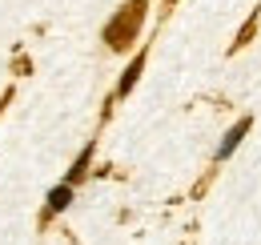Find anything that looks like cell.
<instances>
[{"label": "cell", "mask_w": 261, "mask_h": 245, "mask_svg": "<svg viewBox=\"0 0 261 245\" xmlns=\"http://www.w3.org/2000/svg\"><path fill=\"white\" fill-rule=\"evenodd\" d=\"M257 24H261V8H253V16H249V20H245V24L237 29L233 44H229V53H241V48H245V44H249V40L257 36Z\"/></svg>", "instance_id": "cell-6"}, {"label": "cell", "mask_w": 261, "mask_h": 245, "mask_svg": "<svg viewBox=\"0 0 261 245\" xmlns=\"http://www.w3.org/2000/svg\"><path fill=\"white\" fill-rule=\"evenodd\" d=\"M4 105H8V96H4V101H0V113H4Z\"/></svg>", "instance_id": "cell-7"}, {"label": "cell", "mask_w": 261, "mask_h": 245, "mask_svg": "<svg viewBox=\"0 0 261 245\" xmlns=\"http://www.w3.org/2000/svg\"><path fill=\"white\" fill-rule=\"evenodd\" d=\"M145 20H149V0H125L121 8H113L109 24H105V32H100L105 48H109V53H129L133 44L141 40Z\"/></svg>", "instance_id": "cell-1"}, {"label": "cell", "mask_w": 261, "mask_h": 245, "mask_svg": "<svg viewBox=\"0 0 261 245\" xmlns=\"http://www.w3.org/2000/svg\"><path fill=\"white\" fill-rule=\"evenodd\" d=\"M169 4H177V0H169Z\"/></svg>", "instance_id": "cell-8"}, {"label": "cell", "mask_w": 261, "mask_h": 245, "mask_svg": "<svg viewBox=\"0 0 261 245\" xmlns=\"http://www.w3.org/2000/svg\"><path fill=\"white\" fill-rule=\"evenodd\" d=\"M93 153H97V145L89 141V145L81 149V157L68 165V173H65V181H68V185H81L85 177H89V169H93Z\"/></svg>", "instance_id": "cell-5"}, {"label": "cell", "mask_w": 261, "mask_h": 245, "mask_svg": "<svg viewBox=\"0 0 261 245\" xmlns=\"http://www.w3.org/2000/svg\"><path fill=\"white\" fill-rule=\"evenodd\" d=\"M145 64H149V48H141V53H133V61L125 64V72H121V81H117V101H125L133 89H137V81H141V72H145Z\"/></svg>", "instance_id": "cell-4"}, {"label": "cell", "mask_w": 261, "mask_h": 245, "mask_svg": "<svg viewBox=\"0 0 261 245\" xmlns=\"http://www.w3.org/2000/svg\"><path fill=\"white\" fill-rule=\"evenodd\" d=\"M249 129H253V117H241V121L229 125L225 137H221V145H217V165H221V161H229V157L237 153V145L249 137Z\"/></svg>", "instance_id": "cell-3"}, {"label": "cell", "mask_w": 261, "mask_h": 245, "mask_svg": "<svg viewBox=\"0 0 261 245\" xmlns=\"http://www.w3.org/2000/svg\"><path fill=\"white\" fill-rule=\"evenodd\" d=\"M72 197H76V185H68V181H61L57 189H48V197H44V209H40V225H48L53 217H61L72 205Z\"/></svg>", "instance_id": "cell-2"}]
</instances>
